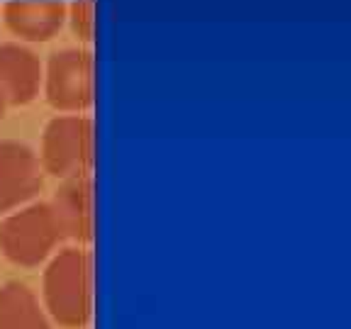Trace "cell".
Here are the masks:
<instances>
[{"label": "cell", "mask_w": 351, "mask_h": 329, "mask_svg": "<svg viewBox=\"0 0 351 329\" xmlns=\"http://www.w3.org/2000/svg\"><path fill=\"white\" fill-rule=\"evenodd\" d=\"M3 17L12 34L27 42H47L66 22L64 0H8Z\"/></svg>", "instance_id": "obj_8"}, {"label": "cell", "mask_w": 351, "mask_h": 329, "mask_svg": "<svg viewBox=\"0 0 351 329\" xmlns=\"http://www.w3.org/2000/svg\"><path fill=\"white\" fill-rule=\"evenodd\" d=\"M64 239L49 203L17 208L0 222V252L17 266H37Z\"/></svg>", "instance_id": "obj_3"}, {"label": "cell", "mask_w": 351, "mask_h": 329, "mask_svg": "<svg viewBox=\"0 0 351 329\" xmlns=\"http://www.w3.org/2000/svg\"><path fill=\"white\" fill-rule=\"evenodd\" d=\"M0 329H51L37 293L22 280L0 285Z\"/></svg>", "instance_id": "obj_9"}, {"label": "cell", "mask_w": 351, "mask_h": 329, "mask_svg": "<svg viewBox=\"0 0 351 329\" xmlns=\"http://www.w3.org/2000/svg\"><path fill=\"white\" fill-rule=\"evenodd\" d=\"M95 0H73L66 5V20L81 42H90L95 37Z\"/></svg>", "instance_id": "obj_10"}, {"label": "cell", "mask_w": 351, "mask_h": 329, "mask_svg": "<svg viewBox=\"0 0 351 329\" xmlns=\"http://www.w3.org/2000/svg\"><path fill=\"white\" fill-rule=\"evenodd\" d=\"M44 93L61 112H83L95 100V59L88 49L73 47L51 54L44 71Z\"/></svg>", "instance_id": "obj_4"}, {"label": "cell", "mask_w": 351, "mask_h": 329, "mask_svg": "<svg viewBox=\"0 0 351 329\" xmlns=\"http://www.w3.org/2000/svg\"><path fill=\"white\" fill-rule=\"evenodd\" d=\"M51 210L66 239L90 244L95 234V186L93 173H78L61 178L51 197Z\"/></svg>", "instance_id": "obj_6"}, {"label": "cell", "mask_w": 351, "mask_h": 329, "mask_svg": "<svg viewBox=\"0 0 351 329\" xmlns=\"http://www.w3.org/2000/svg\"><path fill=\"white\" fill-rule=\"evenodd\" d=\"M95 161V122L81 112L56 115L44 127L39 164L56 178L90 173Z\"/></svg>", "instance_id": "obj_2"}, {"label": "cell", "mask_w": 351, "mask_h": 329, "mask_svg": "<svg viewBox=\"0 0 351 329\" xmlns=\"http://www.w3.org/2000/svg\"><path fill=\"white\" fill-rule=\"evenodd\" d=\"M44 310L61 327L83 329L95 310V261L86 244L66 247L44 271Z\"/></svg>", "instance_id": "obj_1"}, {"label": "cell", "mask_w": 351, "mask_h": 329, "mask_svg": "<svg viewBox=\"0 0 351 329\" xmlns=\"http://www.w3.org/2000/svg\"><path fill=\"white\" fill-rule=\"evenodd\" d=\"M44 69L39 56L22 44H0V88L8 105H27L39 95Z\"/></svg>", "instance_id": "obj_7"}, {"label": "cell", "mask_w": 351, "mask_h": 329, "mask_svg": "<svg viewBox=\"0 0 351 329\" xmlns=\"http://www.w3.org/2000/svg\"><path fill=\"white\" fill-rule=\"evenodd\" d=\"M44 169L27 144L15 139L0 142V212L22 208L39 193Z\"/></svg>", "instance_id": "obj_5"}, {"label": "cell", "mask_w": 351, "mask_h": 329, "mask_svg": "<svg viewBox=\"0 0 351 329\" xmlns=\"http://www.w3.org/2000/svg\"><path fill=\"white\" fill-rule=\"evenodd\" d=\"M5 108H8V98H5V93H3V88H0V120L5 117Z\"/></svg>", "instance_id": "obj_11"}]
</instances>
